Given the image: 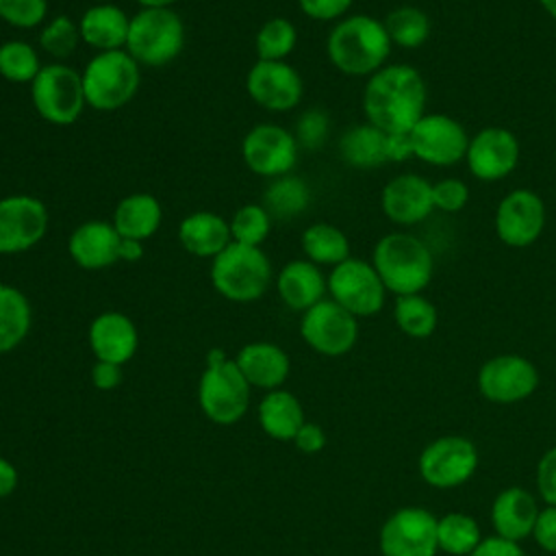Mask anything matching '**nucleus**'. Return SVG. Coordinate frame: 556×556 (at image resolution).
Returning <instances> with one entry per match:
<instances>
[{
	"instance_id": "1",
	"label": "nucleus",
	"mask_w": 556,
	"mask_h": 556,
	"mask_svg": "<svg viewBox=\"0 0 556 556\" xmlns=\"http://www.w3.org/2000/svg\"><path fill=\"white\" fill-rule=\"evenodd\" d=\"M426 83L419 70L387 63L374 72L363 89V113L384 132H410L426 115Z\"/></svg>"
},
{
	"instance_id": "2",
	"label": "nucleus",
	"mask_w": 556,
	"mask_h": 556,
	"mask_svg": "<svg viewBox=\"0 0 556 556\" xmlns=\"http://www.w3.org/2000/svg\"><path fill=\"white\" fill-rule=\"evenodd\" d=\"M391 39L380 20L354 13L339 20L326 37L328 61L348 76H371L387 65Z\"/></svg>"
},
{
	"instance_id": "3",
	"label": "nucleus",
	"mask_w": 556,
	"mask_h": 556,
	"mask_svg": "<svg viewBox=\"0 0 556 556\" xmlns=\"http://www.w3.org/2000/svg\"><path fill=\"white\" fill-rule=\"evenodd\" d=\"M371 265L387 291L395 295L421 293L434 276V254L410 232H389L374 245Z\"/></svg>"
},
{
	"instance_id": "4",
	"label": "nucleus",
	"mask_w": 556,
	"mask_h": 556,
	"mask_svg": "<svg viewBox=\"0 0 556 556\" xmlns=\"http://www.w3.org/2000/svg\"><path fill=\"white\" fill-rule=\"evenodd\" d=\"M274 280L269 256L256 245L230 243L211 261L213 289L237 304H248L265 295Z\"/></svg>"
},
{
	"instance_id": "5",
	"label": "nucleus",
	"mask_w": 556,
	"mask_h": 556,
	"mask_svg": "<svg viewBox=\"0 0 556 556\" xmlns=\"http://www.w3.org/2000/svg\"><path fill=\"white\" fill-rule=\"evenodd\" d=\"M87 106L117 111L139 91L141 65L126 50L96 52L80 72Z\"/></svg>"
},
{
	"instance_id": "6",
	"label": "nucleus",
	"mask_w": 556,
	"mask_h": 556,
	"mask_svg": "<svg viewBox=\"0 0 556 556\" xmlns=\"http://www.w3.org/2000/svg\"><path fill=\"white\" fill-rule=\"evenodd\" d=\"M250 389L252 387L243 378L235 358H228L222 350H213L208 354L198 384V402L213 424H237L250 406Z\"/></svg>"
},
{
	"instance_id": "7",
	"label": "nucleus",
	"mask_w": 556,
	"mask_h": 556,
	"mask_svg": "<svg viewBox=\"0 0 556 556\" xmlns=\"http://www.w3.org/2000/svg\"><path fill=\"white\" fill-rule=\"evenodd\" d=\"M185 48V24L180 15L167 9H139L130 15L126 52L141 67H163Z\"/></svg>"
},
{
	"instance_id": "8",
	"label": "nucleus",
	"mask_w": 556,
	"mask_h": 556,
	"mask_svg": "<svg viewBox=\"0 0 556 556\" xmlns=\"http://www.w3.org/2000/svg\"><path fill=\"white\" fill-rule=\"evenodd\" d=\"M28 87L37 115L48 124L70 126L87 106L83 76L67 63H46Z\"/></svg>"
},
{
	"instance_id": "9",
	"label": "nucleus",
	"mask_w": 556,
	"mask_h": 556,
	"mask_svg": "<svg viewBox=\"0 0 556 556\" xmlns=\"http://www.w3.org/2000/svg\"><path fill=\"white\" fill-rule=\"evenodd\" d=\"M326 280L330 300L354 317H371L384 306L387 289L369 261L350 256L334 265Z\"/></svg>"
},
{
	"instance_id": "10",
	"label": "nucleus",
	"mask_w": 556,
	"mask_h": 556,
	"mask_svg": "<svg viewBox=\"0 0 556 556\" xmlns=\"http://www.w3.org/2000/svg\"><path fill=\"white\" fill-rule=\"evenodd\" d=\"M298 154L300 146L295 135L271 122L252 126L241 141V159L248 169L269 180L291 174L298 163Z\"/></svg>"
},
{
	"instance_id": "11",
	"label": "nucleus",
	"mask_w": 556,
	"mask_h": 556,
	"mask_svg": "<svg viewBox=\"0 0 556 556\" xmlns=\"http://www.w3.org/2000/svg\"><path fill=\"white\" fill-rule=\"evenodd\" d=\"M300 334L317 354L343 356L356 345L358 317L339 306L334 300L324 298L302 313Z\"/></svg>"
},
{
	"instance_id": "12",
	"label": "nucleus",
	"mask_w": 556,
	"mask_h": 556,
	"mask_svg": "<svg viewBox=\"0 0 556 556\" xmlns=\"http://www.w3.org/2000/svg\"><path fill=\"white\" fill-rule=\"evenodd\" d=\"M413 156L437 167H450L465 161L469 135L465 126L445 113H426L408 132Z\"/></svg>"
},
{
	"instance_id": "13",
	"label": "nucleus",
	"mask_w": 556,
	"mask_h": 556,
	"mask_svg": "<svg viewBox=\"0 0 556 556\" xmlns=\"http://www.w3.org/2000/svg\"><path fill=\"white\" fill-rule=\"evenodd\" d=\"M46 204L26 193L0 198V254H20L35 248L48 232Z\"/></svg>"
},
{
	"instance_id": "14",
	"label": "nucleus",
	"mask_w": 556,
	"mask_h": 556,
	"mask_svg": "<svg viewBox=\"0 0 556 556\" xmlns=\"http://www.w3.org/2000/svg\"><path fill=\"white\" fill-rule=\"evenodd\" d=\"M476 467V445L458 434H447L432 441L419 456V473L434 489H454L467 482Z\"/></svg>"
},
{
	"instance_id": "15",
	"label": "nucleus",
	"mask_w": 556,
	"mask_h": 556,
	"mask_svg": "<svg viewBox=\"0 0 556 556\" xmlns=\"http://www.w3.org/2000/svg\"><path fill=\"white\" fill-rule=\"evenodd\" d=\"M539 387V371L532 361L519 354H497L482 363L478 391L493 404H515L530 397Z\"/></svg>"
},
{
	"instance_id": "16",
	"label": "nucleus",
	"mask_w": 556,
	"mask_h": 556,
	"mask_svg": "<svg viewBox=\"0 0 556 556\" xmlns=\"http://www.w3.org/2000/svg\"><path fill=\"white\" fill-rule=\"evenodd\" d=\"M437 517L426 508H400L380 530L382 556H434L439 552Z\"/></svg>"
},
{
	"instance_id": "17",
	"label": "nucleus",
	"mask_w": 556,
	"mask_h": 556,
	"mask_svg": "<svg viewBox=\"0 0 556 556\" xmlns=\"http://www.w3.org/2000/svg\"><path fill=\"white\" fill-rule=\"evenodd\" d=\"M543 198L532 189L508 191L495 208V235L510 248L532 245L545 228Z\"/></svg>"
},
{
	"instance_id": "18",
	"label": "nucleus",
	"mask_w": 556,
	"mask_h": 556,
	"mask_svg": "<svg viewBox=\"0 0 556 556\" xmlns=\"http://www.w3.org/2000/svg\"><path fill=\"white\" fill-rule=\"evenodd\" d=\"M519 156L521 146L513 130L504 126H486L469 139L465 163L473 178L495 182L515 172Z\"/></svg>"
},
{
	"instance_id": "19",
	"label": "nucleus",
	"mask_w": 556,
	"mask_h": 556,
	"mask_svg": "<svg viewBox=\"0 0 556 556\" xmlns=\"http://www.w3.org/2000/svg\"><path fill=\"white\" fill-rule=\"evenodd\" d=\"M245 91L258 106L285 113L300 104L304 96V80L287 61L258 59L245 74Z\"/></svg>"
},
{
	"instance_id": "20",
	"label": "nucleus",
	"mask_w": 556,
	"mask_h": 556,
	"mask_svg": "<svg viewBox=\"0 0 556 556\" xmlns=\"http://www.w3.org/2000/svg\"><path fill=\"white\" fill-rule=\"evenodd\" d=\"M380 208L389 222L415 226L434 211L432 182L413 172L397 174L382 187Z\"/></svg>"
},
{
	"instance_id": "21",
	"label": "nucleus",
	"mask_w": 556,
	"mask_h": 556,
	"mask_svg": "<svg viewBox=\"0 0 556 556\" xmlns=\"http://www.w3.org/2000/svg\"><path fill=\"white\" fill-rule=\"evenodd\" d=\"M87 339L96 361L115 365L128 363L139 348V332L135 321L119 311H104L96 315L89 324Z\"/></svg>"
},
{
	"instance_id": "22",
	"label": "nucleus",
	"mask_w": 556,
	"mask_h": 556,
	"mask_svg": "<svg viewBox=\"0 0 556 556\" xmlns=\"http://www.w3.org/2000/svg\"><path fill=\"white\" fill-rule=\"evenodd\" d=\"M119 243L122 237L111 222L87 219L72 230L67 252L78 267L98 271L119 261Z\"/></svg>"
},
{
	"instance_id": "23",
	"label": "nucleus",
	"mask_w": 556,
	"mask_h": 556,
	"mask_svg": "<svg viewBox=\"0 0 556 556\" xmlns=\"http://www.w3.org/2000/svg\"><path fill=\"white\" fill-rule=\"evenodd\" d=\"M276 291L285 306L304 313L324 300L328 280L319 265L308 258H293L276 274Z\"/></svg>"
},
{
	"instance_id": "24",
	"label": "nucleus",
	"mask_w": 556,
	"mask_h": 556,
	"mask_svg": "<svg viewBox=\"0 0 556 556\" xmlns=\"http://www.w3.org/2000/svg\"><path fill=\"white\" fill-rule=\"evenodd\" d=\"M235 363L241 369L243 378L250 382V387L265 391L280 389L291 371L289 354L280 345L269 341L245 343L237 352Z\"/></svg>"
},
{
	"instance_id": "25",
	"label": "nucleus",
	"mask_w": 556,
	"mask_h": 556,
	"mask_svg": "<svg viewBox=\"0 0 556 556\" xmlns=\"http://www.w3.org/2000/svg\"><path fill=\"white\" fill-rule=\"evenodd\" d=\"M130 17L128 13L111 2L91 4L83 11L78 20V30L83 43L93 48L96 52L124 50L128 39Z\"/></svg>"
},
{
	"instance_id": "26",
	"label": "nucleus",
	"mask_w": 556,
	"mask_h": 556,
	"mask_svg": "<svg viewBox=\"0 0 556 556\" xmlns=\"http://www.w3.org/2000/svg\"><path fill=\"white\" fill-rule=\"evenodd\" d=\"M178 239L189 254L211 261L232 243L228 219L213 211L189 213L178 226Z\"/></svg>"
},
{
	"instance_id": "27",
	"label": "nucleus",
	"mask_w": 556,
	"mask_h": 556,
	"mask_svg": "<svg viewBox=\"0 0 556 556\" xmlns=\"http://www.w3.org/2000/svg\"><path fill=\"white\" fill-rule=\"evenodd\" d=\"M539 517L536 500L521 486L504 489L491 508V519L497 536L519 543L530 536L534 530V521Z\"/></svg>"
},
{
	"instance_id": "28",
	"label": "nucleus",
	"mask_w": 556,
	"mask_h": 556,
	"mask_svg": "<svg viewBox=\"0 0 556 556\" xmlns=\"http://www.w3.org/2000/svg\"><path fill=\"white\" fill-rule=\"evenodd\" d=\"M163 222V206L152 193H130L122 198L113 211L111 224L124 239L148 241Z\"/></svg>"
},
{
	"instance_id": "29",
	"label": "nucleus",
	"mask_w": 556,
	"mask_h": 556,
	"mask_svg": "<svg viewBox=\"0 0 556 556\" xmlns=\"http://www.w3.org/2000/svg\"><path fill=\"white\" fill-rule=\"evenodd\" d=\"M304 421V408L291 391L274 389L258 402V424L276 441H293Z\"/></svg>"
},
{
	"instance_id": "30",
	"label": "nucleus",
	"mask_w": 556,
	"mask_h": 556,
	"mask_svg": "<svg viewBox=\"0 0 556 556\" xmlns=\"http://www.w3.org/2000/svg\"><path fill=\"white\" fill-rule=\"evenodd\" d=\"M341 159L356 169H376L387 161V132L363 122L350 126L339 139Z\"/></svg>"
},
{
	"instance_id": "31",
	"label": "nucleus",
	"mask_w": 556,
	"mask_h": 556,
	"mask_svg": "<svg viewBox=\"0 0 556 556\" xmlns=\"http://www.w3.org/2000/svg\"><path fill=\"white\" fill-rule=\"evenodd\" d=\"M33 308L22 289L0 282V354L15 350L30 332Z\"/></svg>"
},
{
	"instance_id": "32",
	"label": "nucleus",
	"mask_w": 556,
	"mask_h": 556,
	"mask_svg": "<svg viewBox=\"0 0 556 556\" xmlns=\"http://www.w3.org/2000/svg\"><path fill=\"white\" fill-rule=\"evenodd\" d=\"M304 256L315 265L334 267L350 258V239L348 235L328 222H315L302 232Z\"/></svg>"
},
{
	"instance_id": "33",
	"label": "nucleus",
	"mask_w": 556,
	"mask_h": 556,
	"mask_svg": "<svg viewBox=\"0 0 556 556\" xmlns=\"http://www.w3.org/2000/svg\"><path fill=\"white\" fill-rule=\"evenodd\" d=\"M311 202L308 185L293 174L271 178L263 191V206L276 219H295Z\"/></svg>"
},
{
	"instance_id": "34",
	"label": "nucleus",
	"mask_w": 556,
	"mask_h": 556,
	"mask_svg": "<svg viewBox=\"0 0 556 556\" xmlns=\"http://www.w3.org/2000/svg\"><path fill=\"white\" fill-rule=\"evenodd\" d=\"M382 24L387 28L391 43L404 50L421 48L428 41L432 30L430 17L419 7H410V4H402L389 11Z\"/></svg>"
},
{
	"instance_id": "35",
	"label": "nucleus",
	"mask_w": 556,
	"mask_h": 556,
	"mask_svg": "<svg viewBox=\"0 0 556 556\" xmlns=\"http://www.w3.org/2000/svg\"><path fill=\"white\" fill-rule=\"evenodd\" d=\"M393 319L397 328L413 339H426L437 330V306L421 293L397 295L393 304Z\"/></svg>"
},
{
	"instance_id": "36",
	"label": "nucleus",
	"mask_w": 556,
	"mask_h": 556,
	"mask_svg": "<svg viewBox=\"0 0 556 556\" xmlns=\"http://www.w3.org/2000/svg\"><path fill=\"white\" fill-rule=\"evenodd\" d=\"M39 52L24 39H9L0 43V76L13 85H30L41 72Z\"/></svg>"
},
{
	"instance_id": "37",
	"label": "nucleus",
	"mask_w": 556,
	"mask_h": 556,
	"mask_svg": "<svg viewBox=\"0 0 556 556\" xmlns=\"http://www.w3.org/2000/svg\"><path fill=\"white\" fill-rule=\"evenodd\" d=\"M437 541L439 549L452 556H469L482 536L471 515L450 513L437 521Z\"/></svg>"
},
{
	"instance_id": "38",
	"label": "nucleus",
	"mask_w": 556,
	"mask_h": 556,
	"mask_svg": "<svg viewBox=\"0 0 556 556\" xmlns=\"http://www.w3.org/2000/svg\"><path fill=\"white\" fill-rule=\"evenodd\" d=\"M298 43V30L287 17L267 20L254 37V50L261 61H285Z\"/></svg>"
},
{
	"instance_id": "39",
	"label": "nucleus",
	"mask_w": 556,
	"mask_h": 556,
	"mask_svg": "<svg viewBox=\"0 0 556 556\" xmlns=\"http://www.w3.org/2000/svg\"><path fill=\"white\" fill-rule=\"evenodd\" d=\"M271 222L274 217L263 204H243L235 211L232 219L228 222L232 241L261 248V243L269 237Z\"/></svg>"
},
{
	"instance_id": "40",
	"label": "nucleus",
	"mask_w": 556,
	"mask_h": 556,
	"mask_svg": "<svg viewBox=\"0 0 556 556\" xmlns=\"http://www.w3.org/2000/svg\"><path fill=\"white\" fill-rule=\"evenodd\" d=\"M80 30L78 22H74L70 15H56L50 22H46L39 30V46L46 54H50L56 61L67 59L80 43Z\"/></svg>"
},
{
	"instance_id": "41",
	"label": "nucleus",
	"mask_w": 556,
	"mask_h": 556,
	"mask_svg": "<svg viewBox=\"0 0 556 556\" xmlns=\"http://www.w3.org/2000/svg\"><path fill=\"white\" fill-rule=\"evenodd\" d=\"M48 15V0H0V20L15 28H37Z\"/></svg>"
},
{
	"instance_id": "42",
	"label": "nucleus",
	"mask_w": 556,
	"mask_h": 556,
	"mask_svg": "<svg viewBox=\"0 0 556 556\" xmlns=\"http://www.w3.org/2000/svg\"><path fill=\"white\" fill-rule=\"evenodd\" d=\"M295 141L304 150H319L330 135V117L321 109H306L295 122Z\"/></svg>"
},
{
	"instance_id": "43",
	"label": "nucleus",
	"mask_w": 556,
	"mask_h": 556,
	"mask_svg": "<svg viewBox=\"0 0 556 556\" xmlns=\"http://www.w3.org/2000/svg\"><path fill=\"white\" fill-rule=\"evenodd\" d=\"M432 202L443 213H458L469 202V187L460 178H441L432 182Z\"/></svg>"
},
{
	"instance_id": "44",
	"label": "nucleus",
	"mask_w": 556,
	"mask_h": 556,
	"mask_svg": "<svg viewBox=\"0 0 556 556\" xmlns=\"http://www.w3.org/2000/svg\"><path fill=\"white\" fill-rule=\"evenodd\" d=\"M354 0H298L300 11L317 22H339L348 15Z\"/></svg>"
},
{
	"instance_id": "45",
	"label": "nucleus",
	"mask_w": 556,
	"mask_h": 556,
	"mask_svg": "<svg viewBox=\"0 0 556 556\" xmlns=\"http://www.w3.org/2000/svg\"><path fill=\"white\" fill-rule=\"evenodd\" d=\"M536 486L547 506H556V447H549L536 465Z\"/></svg>"
},
{
	"instance_id": "46",
	"label": "nucleus",
	"mask_w": 556,
	"mask_h": 556,
	"mask_svg": "<svg viewBox=\"0 0 556 556\" xmlns=\"http://www.w3.org/2000/svg\"><path fill=\"white\" fill-rule=\"evenodd\" d=\"M532 536L545 552L556 554V506L539 510Z\"/></svg>"
},
{
	"instance_id": "47",
	"label": "nucleus",
	"mask_w": 556,
	"mask_h": 556,
	"mask_svg": "<svg viewBox=\"0 0 556 556\" xmlns=\"http://www.w3.org/2000/svg\"><path fill=\"white\" fill-rule=\"evenodd\" d=\"M293 445L304 454H317L326 445V432L321 430V426L304 421L298 434L293 437Z\"/></svg>"
},
{
	"instance_id": "48",
	"label": "nucleus",
	"mask_w": 556,
	"mask_h": 556,
	"mask_svg": "<svg viewBox=\"0 0 556 556\" xmlns=\"http://www.w3.org/2000/svg\"><path fill=\"white\" fill-rule=\"evenodd\" d=\"M469 556H526L519 543L502 539V536H486L482 539Z\"/></svg>"
},
{
	"instance_id": "49",
	"label": "nucleus",
	"mask_w": 556,
	"mask_h": 556,
	"mask_svg": "<svg viewBox=\"0 0 556 556\" xmlns=\"http://www.w3.org/2000/svg\"><path fill=\"white\" fill-rule=\"evenodd\" d=\"M122 365L115 363H106V361H96V365L91 367V382L96 389L100 391H113L119 387L122 382Z\"/></svg>"
},
{
	"instance_id": "50",
	"label": "nucleus",
	"mask_w": 556,
	"mask_h": 556,
	"mask_svg": "<svg viewBox=\"0 0 556 556\" xmlns=\"http://www.w3.org/2000/svg\"><path fill=\"white\" fill-rule=\"evenodd\" d=\"M413 156V143L408 132H387V161L404 163Z\"/></svg>"
},
{
	"instance_id": "51",
	"label": "nucleus",
	"mask_w": 556,
	"mask_h": 556,
	"mask_svg": "<svg viewBox=\"0 0 556 556\" xmlns=\"http://www.w3.org/2000/svg\"><path fill=\"white\" fill-rule=\"evenodd\" d=\"M17 480H20V476H17L15 465L0 456V500L9 497L15 491Z\"/></svg>"
},
{
	"instance_id": "52",
	"label": "nucleus",
	"mask_w": 556,
	"mask_h": 556,
	"mask_svg": "<svg viewBox=\"0 0 556 556\" xmlns=\"http://www.w3.org/2000/svg\"><path fill=\"white\" fill-rule=\"evenodd\" d=\"M143 256V241H137V239H124L122 237V243H119V261H128V263H135Z\"/></svg>"
},
{
	"instance_id": "53",
	"label": "nucleus",
	"mask_w": 556,
	"mask_h": 556,
	"mask_svg": "<svg viewBox=\"0 0 556 556\" xmlns=\"http://www.w3.org/2000/svg\"><path fill=\"white\" fill-rule=\"evenodd\" d=\"M141 9H167L172 7L176 0H135Z\"/></svg>"
},
{
	"instance_id": "54",
	"label": "nucleus",
	"mask_w": 556,
	"mask_h": 556,
	"mask_svg": "<svg viewBox=\"0 0 556 556\" xmlns=\"http://www.w3.org/2000/svg\"><path fill=\"white\" fill-rule=\"evenodd\" d=\"M539 4L545 9V13H547L549 17L556 20V0H539Z\"/></svg>"
},
{
	"instance_id": "55",
	"label": "nucleus",
	"mask_w": 556,
	"mask_h": 556,
	"mask_svg": "<svg viewBox=\"0 0 556 556\" xmlns=\"http://www.w3.org/2000/svg\"><path fill=\"white\" fill-rule=\"evenodd\" d=\"M0 198H2V195H0Z\"/></svg>"
}]
</instances>
